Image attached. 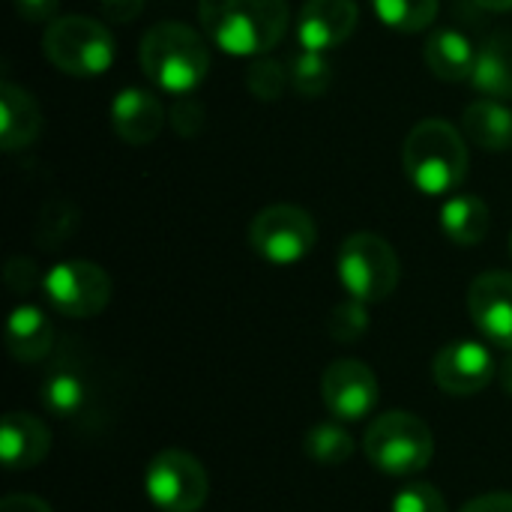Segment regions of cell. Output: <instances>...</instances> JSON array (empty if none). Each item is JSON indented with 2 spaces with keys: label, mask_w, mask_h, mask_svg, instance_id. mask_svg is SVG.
Wrapping results in <instances>:
<instances>
[{
  "label": "cell",
  "mask_w": 512,
  "mask_h": 512,
  "mask_svg": "<svg viewBox=\"0 0 512 512\" xmlns=\"http://www.w3.org/2000/svg\"><path fill=\"white\" fill-rule=\"evenodd\" d=\"M207 39L231 57H264L288 30V0H201Z\"/></svg>",
  "instance_id": "6da1fadb"
},
{
  "label": "cell",
  "mask_w": 512,
  "mask_h": 512,
  "mask_svg": "<svg viewBox=\"0 0 512 512\" xmlns=\"http://www.w3.org/2000/svg\"><path fill=\"white\" fill-rule=\"evenodd\" d=\"M468 165L471 156H468L465 135L444 117L420 120L405 138L402 147L405 177L417 192L429 198L456 192L468 177Z\"/></svg>",
  "instance_id": "7a4b0ae2"
},
{
  "label": "cell",
  "mask_w": 512,
  "mask_h": 512,
  "mask_svg": "<svg viewBox=\"0 0 512 512\" xmlns=\"http://www.w3.org/2000/svg\"><path fill=\"white\" fill-rule=\"evenodd\" d=\"M138 63L147 81L171 96L192 93L210 72L207 39L183 21L153 24L138 45Z\"/></svg>",
  "instance_id": "3957f363"
},
{
  "label": "cell",
  "mask_w": 512,
  "mask_h": 512,
  "mask_svg": "<svg viewBox=\"0 0 512 512\" xmlns=\"http://www.w3.org/2000/svg\"><path fill=\"white\" fill-rule=\"evenodd\" d=\"M366 459L390 477H411L429 468L435 435L426 420L411 411H387L375 417L363 435Z\"/></svg>",
  "instance_id": "277c9868"
},
{
  "label": "cell",
  "mask_w": 512,
  "mask_h": 512,
  "mask_svg": "<svg viewBox=\"0 0 512 512\" xmlns=\"http://www.w3.org/2000/svg\"><path fill=\"white\" fill-rule=\"evenodd\" d=\"M42 54L54 69L72 78L105 75L117 60V42L105 24L87 15L54 18L42 33Z\"/></svg>",
  "instance_id": "5b68a950"
},
{
  "label": "cell",
  "mask_w": 512,
  "mask_h": 512,
  "mask_svg": "<svg viewBox=\"0 0 512 512\" xmlns=\"http://www.w3.org/2000/svg\"><path fill=\"white\" fill-rule=\"evenodd\" d=\"M336 276L348 297L360 303H381L399 288L402 264L396 249L372 231L348 234L336 255Z\"/></svg>",
  "instance_id": "8992f818"
},
{
  "label": "cell",
  "mask_w": 512,
  "mask_h": 512,
  "mask_svg": "<svg viewBox=\"0 0 512 512\" xmlns=\"http://www.w3.org/2000/svg\"><path fill=\"white\" fill-rule=\"evenodd\" d=\"M318 243V225L309 210L297 204H270L249 222V246L258 258L276 267L303 261Z\"/></svg>",
  "instance_id": "52a82bcc"
},
{
  "label": "cell",
  "mask_w": 512,
  "mask_h": 512,
  "mask_svg": "<svg viewBox=\"0 0 512 512\" xmlns=\"http://www.w3.org/2000/svg\"><path fill=\"white\" fill-rule=\"evenodd\" d=\"M144 492L159 512H198L207 504L210 477L186 450H162L144 471Z\"/></svg>",
  "instance_id": "ba28073f"
},
{
  "label": "cell",
  "mask_w": 512,
  "mask_h": 512,
  "mask_svg": "<svg viewBox=\"0 0 512 512\" xmlns=\"http://www.w3.org/2000/svg\"><path fill=\"white\" fill-rule=\"evenodd\" d=\"M42 294L48 306L66 318H93L105 312L111 300V276L84 258L60 261L42 273Z\"/></svg>",
  "instance_id": "9c48e42d"
},
{
  "label": "cell",
  "mask_w": 512,
  "mask_h": 512,
  "mask_svg": "<svg viewBox=\"0 0 512 512\" xmlns=\"http://www.w3.org/2000/svg\"><path fill=\"white\" fill-rule=\"evenodd\" d=\"M321 396L333 420L339 423H357L366 420L381 396L375 372L354 357L336 360L321 375Z\"/></svg>",
  "instance_id": "30bf717a"
},
{
  "label": "cell",
  "mask_w": 512,
  "mask_h": 512,
  "mask_svg": "<svg viewBox=\"0 0 512 512\" xmlns=\"http://www.w3.org/2000/svg\"><path fill=\"white\" fill-rule=\"evenodd\" d=\"M495 354L474 339H459L444 345L432 360V378L447 396H477L498 378Z\"/></svg>",
  "instance_id": "8fae6325"
},
{
  "label": "cell",
  "mask_w": 512,
  "mask_h": 512,
  "mask_svg": "<svg viewBox=\"0 0 512 512\" xmlns=\"http://www.w3.org/2000/svg\"><path fill=\"white\" fill-rule=\"evenodd\" d=\"M468 312L486 342L512 351V273H480L468 288Z\"/></svg>",
  "instance_id": "7c38bea8"
},
{
  "label": "cell",
  "mask_w": 512,
  "mask_h": 512,
  "mask_svg": "<svg viewBox=\"0 0 512 512\" xmlns=\"http://www.w3.org/2000/svg\"><path fill=\"white\" fill-rule=\"evenodd\" d=\"M360 21L357 0H306L297 15V42L303 51L339 48Z\"/></svg>",
  "instance_id": "4fadbf2b"
},
{
  "label": "cell",
  "mask_w": 512,
  "mask_h": 512,
  "mask_svg": "<svg viewBox=\"0 0 512 512\" xmlns=\"http://www.w3.org/2000/svg\"><path fill=\"white\" fill-rule=\"evenodd\" d=\"M165 120V105L144 87H123L111 102V126L132 147L153 144L165 129Z\"/></svg>",
  "instance_id": "5bb4252c"
},
{
  "label": "cell",
  "mask_w": 512,
  "mask_h": 512,
  "mask_svg": "<svg viewBox=\"0 0 512 512\" xmlns=\"http://www.w3.org/2000/svg\"><path fill=\"white\" fill-rule=\"evenodd\" d=\"M51 450L48 426L24 411H9L0 426V456L6 471H30Z\"/></svg>",
  "instance_id": "9a60e30c"
},
{
  "label": "cell",
  "mask_w": 512,
  "mask_h": 512,
  "mask_svg": "<svg viewBox=\"0 0 512 512\" xmlns=\"http://www.w3.org/2000/svg\"><path fill=\"white\" fill-rule=\"evenodd\" d=\"M42 132V111L24 87L3 81L0 84V147L6 153L27 150Z\"/></svg>",
  "instance_id": "2e32d148"
},
{
  "label": "cell",
  "mask_w": 512,
  "mask_h": 512,
  "mask_svg": "<svg viewBox=\"0 0 512 512\" xmlns=\"http://www.w3.org/2000/svg\"><path fill=\"white\" fill-rule=\"evenodd\" d=\"M423 57L435 78L459 84V81H471V75H474L477 45L456 27H438L426 39Z\"/></svg>",
  "instance_id": "e0dca14e"
},
{
  "label": "cell",
  "mask_w": 512,
  "mask_h": 512,
  "mask_svg": "<svg viewBox=\"0 0 512 512\" xmlns=\"http://www.w3.org/2000/svg\"><path fill=\"white\" fill-rule=\"evenodd\" d=\"M54 330L48 315L39 306H15L6 324V351L18 363H39L48 357Z\"/></svg>",
  "instance_id": "ac0fdd59"
},
{
  "label": "cell",
  "mask_w": 512,
  "mask_h": 512,
  "mask_svg": "<svg viewBox=\"0 0 512 512\" xmlns=\"http://www.w3.org/2000/svg\"><path fill=\"white\" fill-rule=\"evenodd\" d=\"M462 129L471 144L489 153L512 150V108L501 99H477L462 114Z\"/></svg>",
  "instance_id": "d6986e66"
},
{
  "label": "cell",
  "mask_w": 512,
  "mask_h": 512,
  "mask_svg": "<svg viewBox=\"0 0 512 512\" xmlns=\"http://www.w3.org/2000/svg\"><path fill=\"white\" fill-rule=\"evenodd\" d=\"M492 228L489 204L477 195H453L441 207V231L456 246H477Z\"/></svg>",
  "instance_id": "ffe728a7"
},
{
  "label": "cell",
  "mask_w": 512,
  "mask_h": 512,
  "mask_svg": "<svg viewBox=\"0 0 512 512\" xmlns=\"http://www.w3.org/2000/svg\"><path fill=\"white\" fill-rule=\"evenodd\" d=\"M471 87L480 90L486 99H512V45L510 39H489L477 48V66L471 75Z\"/></svg>",
  "instance_id": "44dd1931"
},
{
  "label": "cell",
  "mask_w": 512,
  "mask_h": 512,
  "mask_svg": "<svg viewBox=\"0 0 512 512\" xmlns=\"http://www.w3.org/2000/svg\"><path fill=\"white\" fill-rule=\"evenodd\" d=\"M39 396H42V408L51 417L75 420V417H81V411L90 402V387H87V381L75 369H63L60 366L51 375H45V381L39 387Z\"/></svg>",
  "instance_id": "7402d4cb"
},
{
  "label": "cell",
  "mask_w": 512,
  "mask_h": 512,
  "mask_svg": "<svg viewBox=\"0 0 512 512\" xmlns=\"http://www.w3.org/2000/svg\"><path fill=\"white\" fill-rule=\"evenodd\" d=\"M303 450L312 462L324 468H339L354 456V438L342 429L339 420H327V423H315L306 432Z\"/></svg>",
  "instance_id": "603a6c76"
},
{
  "label": "cell",
  "mask_w": 512,
  "mask_h": 512,
  "mask_svg": "<svg viewBox=\"0 0 512 512\" xmlns=\"http://www.w3.org/2000/svg\"><path fill=\"white\" fill-rule=\"evenodd\" d=\"M372 9L381 24L396 33H423L438 18V0H372Z\"/></svg>",
  "instance_id": "cb8c5ba5"
},
{
  "label": "cell",
  "mask_w": 512,
  "mask_h": 512,
  "mask_svg": "<svg viewBox=\"0 0 512 512\" xmlns=\"http://www.w3.org/2000/svg\"><path fill=\"white\" fill-rule=\"evenodd\" d=\"M291 69V87L303 99H318L330 90L333 84V63L321 51H297L288 63Z\"/></svg>",
  "instance_id": "d4e9b609"
},
{
  "label": "cell",
  "mask_w": 512,
  "mask_h": 512,
  "mask_svg": "<svg viewBox=\"0 0 512 512\" xmlns=\"http://www.w3.org/2000/svg\"><path fill=\"white\" fill-rule=\"evenodd\" d=\"M291 87V69L273 57H255L246 69V90L261 102H279Z\"/></svg>",
  "instance_id": "484cf974"
},
{
  "label": "cell",
  "mask_w": 512,
  "mask_h": 512,
  "mask_svg": "<svg viewBox=\"0 0 512 512\" xmlns=\"http://www.w3.org/2000/svg\"><path fill=\"white\" fill-rule=\"evenodd\" d=\"M78 228V210L63 201V198H54L45 204L42 216H39V228H36V243L42 249H57L60 243H66L69 234H75Z\"/></svg>",
  "instance_id": "4316f807"
},
{
  "label": "cell",
  "mask_w": 512,
  "mask_h": 512,
  "mask_svg": "<svg viewBox=\"0 0 512 512\" xmlns=\"http://www.w3.org/2000/svg\"><path fill=\"white\" fill-rule=\"evenodd\" d=\"M327 330H330V336H333L336 342H342V345L360 342V339L369 333V309H366V303L348 297V300H342L339 306H333L330 321H327Z\"/></svg>",
  "instance_id": "83f0119b"
},
{
  "label": "cell",
  "mask_w": 512,
  "mask_h": 512,
  "mask_svg": "<svg viewBox=\"0 0 512 512\" xmlns=\"http://www.w3.org/2000/svg\"><path fill=\"white\" fill-rule=\"evenodd\" d=\"M204 120H207L204 105H201L192 93L174 96V102H171V108H168V123H171V129H174L180 138L198 135V132L204 129Z\"/></svg>",
  "instance_id": "f1b7e54d"
},
{
  "label": "cell",
  "mask_w": 512,
  "mask_h": 512,
  "mask_svg": "<svg viewBox=\"0 0 512 512\" xmlns=\"http://www.w3.org/2000/svg\"><path fill=\"white\" fill-rule=\"evenodd\" d=\"M393 512H447V501L435 486L411 483L393 498Z\"/></svg>",
  "instance_id": "f546056e"
},
{
  "label": "cell",
  "mask_w": 512,
  "mask_h": 512,
  "mask_svg": "<svg viewBox=\"0 0 512 512\" xmlns=\"http://www.w3.org/2000/svg\"><path fill=\"white\" fill-rule=\"evenodd\" d=\"M3 279L9 285V291H15V294H27L36 285H42V276H39L36 264L30 258H21V255L9 258V264L3 270Z\"/></svg>",
  "instance_id": "4dcf8cb0"
},
{
  "label": "cell",
  "mask_w": 512,
  "mask_h": 512,
  "mask_svg": "<svg viewBox=\"0 0 512 512\" xmlns=\"http://www.w3.org/2000/svg\"><path fill=\"white\" fill-rule=\"evenodd\" d=\"M18 18L30 21V24H51L57 18L60 0H12Z\"/></svg>",
  "instance_id": "1f68e13d"
},
{
  "label": "cell",
  "mask_w": 512,
  "mask_h": 512,
  "mask_svg": "<svg viewBox=\"0 0 512 512\" xmlns=\"http://www.w3.org/2000/svg\"><path fill=\"white\" fill-rule=\"evenodd\" d=\"M144 0H102V15L111 24H129L141 15Z\"/></svg>",
  "instance_id": "d6a6232c"
},
{
  "label": "cell",
  "mask_w": 512,
  "mask_h": 512,
  "mask_svg": "<svg viewBox=\"0 0 512 512\" xmlns=\"http://www.w3.org/2000/svg\"><path fill=\"white\" fill-rule=\"evenodd\" d=\"M459 512H512V492H486Z\"/></svg>",
  "instance_id": "836d02e7"
},
{
  "label": "cell",
  "mask_w": 512,
  "mask_h": 512,
  "mask_svg": "<svg viewBox=\"0 0 512 512\" xmlns=\"http://www.w3.org/2000/svg\"><path fill=\"white\" fill-rule=\"evenodd\" d=\"M0 512H54L48 507V501L36 498V495H9L0 501Z\"/></svg>",
  "instance_id": "e575fe53"
},
{
  "label": "cell",
  "mask_w": 512,
  "mask_h": 512,
  "mask_svg": "<svg viewBox=\"0 0 512 512\" xmlns=\"http://www.w3.org/2000/svg\"><path fill=\"white\" fill-rule=\"evenodd\" d=\"M498 378H501V387H504V393L512 399V351L507 354V360L501 363V369H498Z\"/></svg>",
  "instance_id": "d590c367"
},
{
  "label": "cell",
  "mask_w": 512,
  "mask_h": 512,
  "mask_svg": "<svg viewBox=\"0 0 512 512\" xmlns=\"http://www.w3.org/2000/svg\"><path fill=\"white\" fill-rule=\"evenodd\" d=\"M474 3L486 12H510L512 9V0H474Z\"/></svg>",
  "instance_id": "8d00e7d4"
},
{
  "label": "cell",
  "mask_w": 512,
  "mask_h": 512,
  "mask_svg": "<svg viewBox=\"0 0 512 512\" xmlns=\"http://www.w3.org/2000/svg\"><path fill=\"white\" fill-rule=\"evenodd\" d=\"M510 255H512V237H510Z\"/></svg>",
  "instance_id": "74e56055"
}]
</instances>
